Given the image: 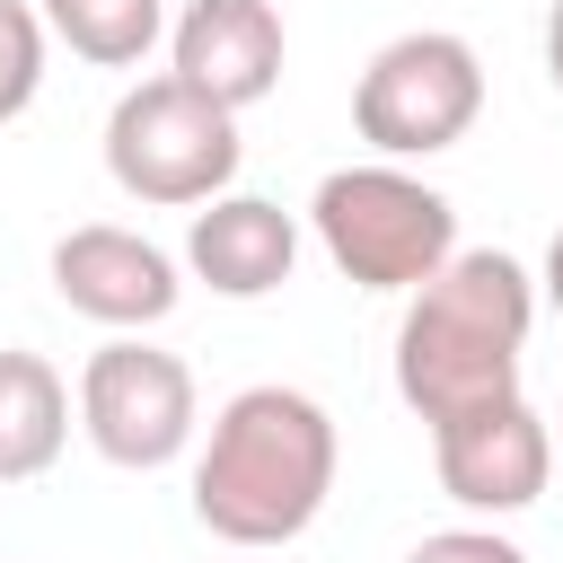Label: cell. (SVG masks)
<instances>
[{
  "mask_svg": "<svg viewBox=\"0 0 563 563\" xmlns=\"http://www.w3.org/2000/svg\"><path fill=\"white\" fill-rule=\"evenodd\" d=\"M528 325H537V282L501 246H457L422 290H405L396 396L431 431L457 422V413H484V405L519 396Z\"/></svg>",
  "mask_w": 563,
  "mask_h": 563,
  "instance_id": "obj_1",
  "label": "cell"
},
{
  "mask_svg": "<svg viewBox=\"0 0 563 563\" xmlns=\"http://www.w3.org/2000/svg\"><path fill=\"white\" fill-rule=\"evenodd\" d=\"M334 413L299 387H238L211 413V440L194 457V519L220 545H290L317 528L334 493Z\"/></svg>",
  "mask_w": 563,
  "mask_h": 563,
  "instance_id": "obj_2",
  "label": "cell"
},
{
  "mask_svg": "<svg viewBox=\"0 0 563 563\" xmlns=\"http://www.w3.org/2000/svg\"><path fill=\"white\" fill-rule=\"evenodd\" d=\"M317 246L334 255L343 282L361 290H422L449 255H457V211L440 185H422L405 158H369V167H334L308 202Z\"/></svg>",
  "mask_w": 563,
  "mask_h": 563,
  "instance_id": "obj_3",
  "label": "cell"
},
{
  "mask_svg": "<svg viewBox=\"0 0 563 563\" xmlns=\"http://www.w3.org/2000/svg\"><path fill=\"white\" fill-rule=\"evenodd\" d=\"M238 158H246L238 114L176 70L132 79L106 114V176L150 211H202L211 194H229Z\"/></svg>",
  "mask_w": 563,
  "mask_h": 563,
  "instance_id": "obj_4",
  "label": "cell"
},
{
  "mask_svg": "<svg viewBox=\"0 0 563 563\" xmlns=\"http://www.w3.org/2000/svg\"><path fill=\"white\" fill-rule=\"evenodd\" d=\"M475 114H484V62L449 26L387 35L352 88V132L378 158H440L475 132Z\"/></svg>",
  "mask_w": 563,
  "mask_h": 563,
  "instance_id": "obj_5",
  "label": "cell"
},
{
  "mask_svg": "<svg viewBox=\"0 0 563 563\" xmlns=\"http://www.w3.org/2000/svg\"><path fill=\"white\" fill-rule=\"evenodd\" d=\"M194 422H202V396H194V369L141 334H114L88 352L79 369V431L106 466L123 475H158L194 449Z\"/></svg>",
  "mask_w": 563,
  "mask_h": 563,
  "instance_id": "obj_6",
  "label": "cell"
},
{
  "mask_svg": "<svg viewBox=\"0 0 563 563\" xmlns=\"http://www.w3.org/2000/svg\"><path fill=\"white\" fill-rule=\"evenodd\" d=\"M431 466H440V493L457 510H484V519H510L545 493L554 475V422L528 405V396H501L484 413H457L431 431Z\"/></svg>",
  "mask_w": 563,
  "mask_h": 563,
  "instance_id": "obj_7",
  "label": "cell"
},
{
  "mask_svg": "<svg viewBox=\"0 0 563 563\" xmlns=\"http://www.w3.org/2000/svg\"><path fill=\"white\" fill-rule=\"evenodd\" d=\"M53 290L70 317L88 325H114V334H141L158 317H176L185 282H176V255L150 246L141 229H114V220H88L53 246Z\"/></svg>",
  "mask_w": 563,
  "mask_h": 563,
  "instance_id": "obj_8",
  "label": "cell"
},
{
  "mask_svg": "<svg viewBox=\"0 0 563 563\" xmlns=\"http://www.w3.org/2000/svg\"><path fill=\"white\" fill-rule=\"evenodd\" d=\"M176 79H194L202 97H220L229 114L264 106L282 88V9L273 0H185V18L167 26Z\"/></svg>",
  "mask_w": 563,
  "mask_h": 563,
  "instance_id": "obj_9",
  "label": "cell"
},
{
  "mask_svg": "<svg viewBox=\"0 0 563 563\" xmlns=\"http://www.w3.org/2000/svg\"><path fill=\"white\" fill-rule=\"evenodd\" d=\"M185 264L220 299H264L299 264V220L282 202H264V194H211L194 211V229H185Z\"/></svg>",
  "mask_w": 563,
  "mask_h": 563,
  "instance_id": "obj_10",
  "label": "cell"
},
{
  "mask_svg": "<svg viewBox=\"0 0 563 563\" xmlns=\"http://www.w3.org/2000/svg\"><path fill=\"white\" fill-rule=\"evenodd\" d=\"M70 440V387L44 352H0V484L53 475Z\"/></svg>",
  "mask_w": 563,
  "mask_h": 563,
  "instance_id": "obj_11",
  "label": "cell"
},
{
  "mask_svg": "<svg viewBox=\"0 0 563 563\" xmlns=\"http://www.w3.org/2000/svg\"><path fill=\"white\" fill-rule=\"evenodd\" d=\"M35 9H44V26H53L79 62H97V70H141L150 44L167 35V0H35Z\"/></svg>",
  "mask_w": 563,
  "mask_h": 563,
  "instance_id": "obj_12",
  "label": "cell"
},
{
  "mask_svg": "<svg viewBox=\"0 0 563 563\" xmlns=\"http://www.w3.org/2000/svg\"><path fill=\"white\" fill-rule=\"evenodd\" d=\"M44 44H53L44 9H35V0H0V123H18V114L35 106V88H44Z\"/></svg>",
  "mask_w": 563,
  "mask_h": 563,
  "instance_id": "obj_13",
  "label": "cell"
},
{
  "mask_svg": "<svg viewBox=\"0 0 563 563\" xmlns=\"http://www.w3.org/2000/svg\"><path fill=\"white\" fill-rule=\"evenodd\" d=\"M405 563H528L501 528H440V537H422Z\"/></svg>",
  "mask_w": 563,
  "mask_h": 563,
  "instance_id": "obj_14",
  "label": "cell"
},
{
  "mask_svg": "<svg viewBox=\"0 0 563 563\" xmlns=\"http://www.w3.org/2000/svg\"><path fill=\"white\" fill-rule=\"evenodd\" d=\"M545 79H554V88H563V0H554V9H545Z\"/></svg>",
  "mask_w": 563,
  "mask_h": 563,
  "instance_id": "obj_15",
  "label": "cell"
},
{
  "mask_svg": "<svg viewBox=\"0 0 563 563\" xmlns=\"http://www.w3.org/2000/svg\"><path fill=\"white\" fill-rule=\"evenodd\" d=\"M545 308L563 317V229H554V246H545Z\"/></svg>",
  "mask_w": 563,
  "mask_h": 563,
  "instance_id": "obj_16",
  "label": "cell"
}]
</instances>
